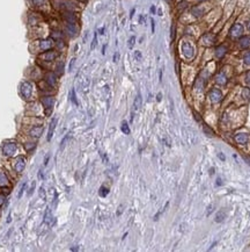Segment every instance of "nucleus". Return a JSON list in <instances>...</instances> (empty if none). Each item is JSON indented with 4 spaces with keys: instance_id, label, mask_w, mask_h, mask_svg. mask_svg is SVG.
Here are the masks:
<instances>
[{
    "instance_id": "c85d7f7f",
    "label": "nucleus",
    "mask_w": 250,
    "mask_h": 252,
    "mask_svg": "<svg viewBox=\"0 0 250 252\" xmlns=\"http://www.w3.org/2000/svg\"><path fill=\"white\" fill-rule=\"evenodd\" d=\"M39 198L42 200H45V192H44V188L43 187L39 188Z\"/></svg>"
},
{
    "instance_id": "6ab92c4d",
    "label": "nucleus",
    "mask_w": 250,
    "mask_h": 252,
    "mask_svg": "<svg viewBox=\"0 0 250 252\" xmlns=\"http://www.w3.org/2000/svg\"><path fill=\"white\" fill-rule=\"evenodd\" d=\"M51 218H52V215H51V211H50L49 208H46V211L44 214V223H48L49 224L51 222Z\"/></svg>"
},
{
    "instance_id": "7ed1b4c3",
    "label": "nucleus",
    "mask_w": 250,
    "mask_h": 252,
    "mask_svg": "<svg viewBox=\"0 0 250 252\" xmlns=\"http://www.w3.org/2000/svg\"><path fill=\"white\" fill-rule=\"evenodd\" d=\"M208 96H210V99H211V101H212L213 103H218L222 100V93H221V91L218 90V88H212V90L210 91Z\"/></svg>"
},
{
    "instance_id": "473e14b6",
    "label": "nucleus",
    "mask_w": 250,
    "mask_h": 252,
    "mask_svg": "<svg viewBox=\"0 0 250 252\" xmlns=\"http://www.w3.org/2000/svg\"><path fill=\"white\" fill-rule=\"evenodd\" d=\"M134 56H136L137 61H140V59H141V52H140V51H136V52H134Z\"/></svg>"
},
{
    "instance_id": "49530a36",
    "label": "nucleus",
    "mask_w": 250,
    "mask_h": 252,
    "mask_svg": "<svg viewBox=\"0 0 250 252\" xmlns=\"http://www.w3.org/2000/svg\"><path fill=\"white\" fill-rule=\"evenodd\" d=\"M119 57V55L118 54H115V57H114V62H117V58Z\"/></svg>"
},
{
    "instance_id": "f704fd0d",
    "label": "nucleus",
    "mask_w": 250,
    "mask_h": 252,
    "mask_svg": "<svg viewBox=\"0 0 250 252\" xmlns=\"http://www.w3.org/2000/svg\"><path fill=\"white\" fill-rule=\"evenodd\" d=\"M246 81L248 84H250V71H248L246 74Z\"/></svg>"
},
{
    "instance_id": "3c124183",
    "label": "nucleus",
    "mask_w": 250,
    "mask_h": 252,
    "mask_svg": "<svg viewBox=\"0 0 250 252\" xmlns=\"http://www.w3.org/2000/svg\"><path fill=\"white\" fill-rule=\"evenodd\" d=\"M161 93H160V94H158V101H161Z\"/></svg>"
},
{
    "instance_id": "aec40b11",
    "label": "nucleus",
    "mask_w": 250,
    "mask_h": 252,
    "mask_svg": "<svg viewBox=\"0 0 250 252\" xmlns=\"http://www.w3.org/2000/svg\"><path fill=\"white\" fill-rule=\"evenodd\" d=\"M121 129H122V131H123L125 135H129L130 134V128H129V124H128V122H125V121H124V122L122 123Z\"/></svg>"
},
{
    "instance_id": "8fccbe9b",
    "label": "nucleus",
    "mask_w": 250,
    "mask_h": 252,
    "mask_svg": "<svg viewBox=\"0 0 250 252\" xmlns=\"http://www.w3.org/2000/svg\"><path fill=\"white\" fill-rule=\"evenodd\" d=\"M247 27H248V30L250 31V20L248 21V23H247Z\"/></svg>"
},
{
    "instance_id": "bb28decb",
    "label": "nucleus",
    "mask_w": 250,
    "mask_h": 252,
    "mask_svg": "<svg viewBox=\"0 0 250 252\" xmlns=\"http://www.w3.org/2000/svg\"><path fill=\"white\" fill-rule=\"evenodd\" d=\"M71 101H72L74 105H78V100H76V91H74V90H72V91H71Z\"/></svg>"
},
{
    "instance_id": "0eeeda50",
    "label": "nucleus",
    "mask_w": 250,
    "mask_h": 252,
    "mask_svg": "<svg viewBox=\"0 0 250 252\" xmlns=\"http://www.w3.org/2000/svg\"><path fill=\"white\" fill-rule=\"evenodd\" d=\"M26 167V159L23 158V157H19V158H16L15 161V164H14V168H15V171L18 173H21V172L24 170Z\"/></svg>"
},
{
    "instance_id": "2eb2a0df",
    "label": "nucleus",
    "mask_w": 250,
    "mask_h": 252,
    "mask_svg": "<svg viewBox=\"0 0 250 252\" xmlns=\"http://www.w3.org/2000/svg\"><path fill=\"white\" fill-rule=\"evenodd\" d=\"M45 81L50 86H53V85H56V83H57V77H56V74L53 72H50L45 76Z\"/></svg>"
},
{
    "instance_id": "603ef678",
    "label": "nucleus",
    "mask_w": 250,
    "mask_h": 252,
    "mask_svg": "<svg viewBox=\"0 0 250 252\" xmlns=\"http://www.w3.org/2000/svg\"><path fill=\"white\" fill-rule=\"evenodd\" d=\"M106 48H107V46H104L103 47V49H102V54L104 55V52H106Z\"/></svg>"
},
{
    "instance_id": "c756f323",
    "label": "nucleus",
    "mask_w": 250,
    "mask_h": 252,
    "mask_svg": "<svg viewBox=\"0 0 250 252\" xmlns=\"http://www.w3.org/2000/svg\"><path fill=\"white\" fill-rule=\"evenodd\" d=\"M96 43H97V37H96V34L94 35V38H93V42H91V49H95V47H96Z\"/></svg>"
},
{
    "instance_id": "79ce46f5",
    "label": "nucleus",
    "mask_w": 250,
    "mask_h": 252,
    "mask_svg": "<svg viewBox=\"0 0 250 252\" xmlns=\"http://www.w3.org/2000/svg\"><path fill=\"white\" fill-rule=\"evenodd\" d=\"M99 34L100 35H103V34H104V28H103V27L100 28V29H99Z\"/></svg>"
},
{
    "instance_id": "20e7f679",
    "label": "nucleus",
    "mask_w": 250,
    "mask_h": 252,
    "mask_svg": "<svg viewBox=\"0 0 250 252\" xmlns=\"http://www.w3.org/2000/svg\"><path fill=\"white\" fill-rule=\"evenodd\" d=\"M182 51H183V55L185 56V58H192L193 55H195V49H193V47L190 44L189 42H184L182 44Z\"/></svg>"
},
{
    "instance_id": "864d4df0",
    "label": "nucleus",
    "mask_w": 250,
    "mask_h": 252,
    "mask_svg": "<svg viewBox=\"0 0 250 252\" xmlns=\"http://www.w3.org/2000/svg\"><path fill=\"white\" fill-rule=\"evenodd\" d=\"M9 222H11V215L8 216V220H7V223H9Z\"/></svg>"
},
{
    "instance_id": "9b49d317",
    "label": "nucleus",
    "mask_w": 250,
    "mask_h": 252,
    "mask_svg": "<svg viewBox=\"0 0 250 252\" xmlns=\"http://www.w3.org/2000/svg\"><path fill=\"white\" fill-rule=\"evenodd\" d=\"M216 84H219V85H226L228 81L227 76H226L224 72H219L216 76Z\"/></svg>"
},
{
    "instance_id": "4468645a",
    "label": "nucleus",
    "mask_w": 250,
    "mask_h": 252,
    "mask_svg": "<svg viewBox=\"0 0 250 252\" xmlns=\"http://www.w3.org/2000/svg\"><path fill=\"white\" fill-rule=\"evenodd\" d=\"M42 133H43V127H42V126H39V127L35 126L34 128H31V130H30V133H29V134H30V136H33V137L38 138V137H41Z\"/></svg>"
},
{
    "instance_id": "09e8293b",
    "label": "nucleus",
    "mask_w": 250,
    "mask_h": 252,
    "mask_svg": "<svg viewBox=\"0 0 250 252\" xmlns=\"http://www.w3.org/2000/svg\"><path fill=\"white\" fill-rule=\"evenodd\" d=\"M216 185H218V186H220V185H221V179L216 180Z\"/></svg>"
},
{
    "instance_id": "37998d69",
    "label": "nucleus",
    "mask_w": 250,
    "mask_h": 252,
    "mask_svg": "<svg viewBox=\"0 0 250 252\" xmlns=\"http://www.w3.org/2000/svg\"><path fill=\"white\" fill-rule=\"evenodd\" d=\"M34 187H35V183H33V185H31V188H30V191H29V194H31V193H33V191H34Z\"/></svg>"
},
{
    "instance_id": "e433bc0d",
    "label": "nucleus",
    "mask_w": 250,
    "mask_h": 252,
    "mask_svg": "<svg viewBox=\"0 0 250 252\" xmlns=\"http://www.w3.org/2000/svg\"><path fill=\"white\" fill-rule=\"evenodd\" d=\"M5 202V195L4 194H0V206Z\"/></svg>"
},
{
    "instance_id": "c03bdc74",
    "label": "nucleus",
    "mask_w": 250,
    "mask_h": 252,
    "mask_svg": "<svg viewBox=\"0 0 250 252\" xmlns=\"http://www.w3.org/2000/svg\"><path fill=\"white\" fill-rule=\"evenodd\" d=\"M151 13H152V14H154V13H155V6H152V7H151Z\"/></svg>"
},
{
    "instance_id": "39448f33",
    "label": "nucleus",
    "mask_w": 250,
    "mask_h": 252,
    "mask_svg": "<svg viewBox=\"0 0 250 252\" xmlns=\"http://www.w3.org/2000/svg\"><path fill=\"white\" fill-rule=\"evenodd\" d=\"M31 93H33V87H31V85L26 81V83H23L22 86H21V94L24 99H29L31 96Z\"/></svg>"
},
{
    "instance_id": "f8f14e48",
    "label": "nucleus",
    "mask_w": 250,
    "mask_h": 252,
    "mask_svg": "<svg viewBox=\"0 0 250 252\" xmlns=\"http://www.w3.org/2000/svg\"><path fill=\"white\" fill-rule=\"evenodd\" d=\"M235 141L239 144H246L249 141V136L247 134H236L235 135Z\"/></svg>"
},
{
    "instance_id": "ddd939ff",
    "label": "nucleus",
    "mask_w": 250,
    "mask_h": 252,
    "mask_svg": "<svg viewBox=\"0 0 250 252\" xmlns=\"http://www.w3.org/2000/svg\"><path fill=\"white\" fill-rule=\"evenodd\" d=\"M57 118H55L51 121V123H50V127H49V131H48V141H51V138H52V135H53V131H55V129H56V126H57Z\"/></svg>"
},
{
    "instance_id": "a18cd8bd",
    "label": "nucleus",
    "mask_w": 250,
    "mask_h": 252,
    "mask_svg": "<svg viewBox=\"0 0 250 252\" xmlns=\"http://www.w3.org/2000/svg\"><path fill=\"white\" fill-rule=\"evenodd\" d=\"M49 158H50V156L48 155V156H46V158H45V161H44V165L48 164V162H49Z\"/></svg>"
},
{
    "instance_id": "2f4dec72",
    "label": "nucleus",
    "mask_w": 250,
    "mask_h": 252,
    "mask_svg": "<svg viewBox=\"0 0 250 252\" xmlns=\"http://www.w3.org/2000/svg\"><path fill=\"white\" fill-rule=\"evenodd\" d=\"M34 1V5H36V6H41V5L44 4V0H33Z\"/></svg>"
},
{
    "instance_id": "f257e3e1",
    "label": "nucleus",
    "mask_w": 250,
    "mask_h": 252,
    "mask_svg": "<svg viewBox=\"0 0 250 252\" xmlns=\"http://www.w3.org/2000/svg\"><path fill=\"white\" fill-rule=\"evenodd\" d=\"M243 26L241 23H234L233 25V27L231 28V30H229V36L231 38H240L241 36L243 35Z\"/></svg>"
},
{
    "instance_id": "72a5a7b5",
    "label": "nucleus",
    "mask_w": 250,
    "mask_h": 252,
    "mask_svg": "<svg viewBox=\"0 0 250 252\" xmlns=\"http://www.w3.org/2000/svg\"><path fill=\"white\" fill-rule=\"evenodd\" d=\"M242 158H243V159H244V162H246L247 164H248V165H249V166H250V157H248V156H244V155H243V156H242Z\"/></svg>"
},
{
    "instance_id": "a878e982",
    "label": "nucleus",
    "mask_w": 250,
    "mask_h": 252,
    "mask_svg": "<svg viewBox=\"0 0 250 252\" xmlns=\"http://www.w3.org/2000/svg\"><path fill=\"white\" fill-rule=\"evenodd\" d=\"M243 62L246 65H250V50L243 55Z\"/></svg>"
},
{
    "instance_id": "b1692460",
    "label": "nucleus",
    "mask_w": 250,
    "mask_h": 252,
    "mask_svg": "<svg viewBox=\"0 0 250 252\" xmlns=\"http://www.w3.org/2000/svg\"><path fill=\"white\" fill-rule=\"evenodd\" d=\"M242 98H244V99H249L250 98V88L249 87H244L242 90Z\"/></svg>"
},
{
    "instance_id": "4be33fe9",
    "label": "nucleus",
    "mask_w": 250,
    "mask_h": 252,
    "mask_svg": "<svg viewBox=\"0 0 250 252\" xmlns=\"http://www.w3.org/2000/svg\"><path fill=\"white\" fill-rule=\"evenodd\" d=\"M134 109H139L140 108V106H141V96L140 94H138L137 96V98H136V100H134Z\"/></svg>"
},
{
    "instance_id": "4c0bfd02",
    "label": "nucleus",
    "mask_w": 250,
    "mask_h": 252,
    "mask_svg": "<svg viewBox=\"0 0 250 252\" xmlns=\"http://www.w3.org/2000/svg\"><path fill=\"white\" fill-rule=\"evenodd\" d=\"M175 37V26H171V38L174 40Z\"/></svg>"
},
{
    "instance_id": "f3484780",
    "label": "nucleus",
    "mask_w": 250,
    "mask_h": 252,
    "mask_svg": "<svg viewBox=\"0 0 250 252\" xmlns=\"http://www.w3.org/2000/svg\"><path fill=\"white\" fill-rule=\"evenodd\" d=\"M203 130H204L205 135H207L208 137H213V136H214V131H213L208 126H206V124L203 126Z\"/></svg>"
},
{
    "instance_id": "9d476101",
    "label": "nucleus",
    "mask_w": 250,
    "mask_h": 252,
    "mask_svg": "<svg viewBox=\"0 0 250 252\" xmlns=\"http://www.w3.org/2000/svg\"><path fill=\"white\" fill-rule=\"evenodd\" d=\"M239 46L241 49H248L250 47V36H241L239 38Z\"/></svg>"
},
{
    "instance_id": "5fc2aeb1",
    "label": "nucleus",
    "mask_w": 250,
    "mask_h": 252,
    "mask_svg": "<svg viewBox=\"0 0 250 252\" xmlns=\"http://www.w3.org/2000/svg\"><path fill=\"white\" fill-rule=\"evenodd\" d=\"M203 1H206V0H198V3H203Z\"/></svg>"
},
{
    "instance_id": "dca6fc26",
    "label": "nucleus",
    "mask_w": 250,
    "mask_h": 252,
    "mask_svg": "<svg viewBox=\"0 0 250 252\" xmlns=\"http://www.w3.org/2000/svg\"><path fill=\"white\" fill-rule=\"evenodd\" d=\"M56 56H57V55H56V52H53V51H49V52H45V54H43L41 56L42 58H43V59H45V61H53V59H55V58H56Z\"/></svg>"
},
{
    "instance_id": "ea45409f",
    "label": "nucleus",
    "mask_w": 250,
    "mask_h": 252,
    "mask_svg": "<svg viewBox=\"0 0 250 252\" xmlns=\"http://www.w3.org/2000/svg\"><path fill=\"white\" fill-rule=\"evenodd\" d=\"M74 62H76V58H73L72 61H71V63H70V70H72L73 65H74Z\"/></svg>"
},
{
    "instance_id": "a211bd4d",
    "label": "nucleus",
    "mask_w": 250,
    "mask_h": 252,
    "mask_svg": "<svg viewBox=\"0 0 250 252\" xmlns=\"http://www.w3.org/2000/svg\"><path fill=\"white\" fill-rule=\"evenodd\" d=\"M214 42V36L212 34H206L204 36V44H212Z\"/></svg>"
},
{
    "instance_id": "f03ea898",
    "label": "nucleus",
    "mask_w": 250,
    "mask_h": 252,
    "mask_svg": "<svg viewBox=\"0 0 250 252\" xmlns=\"http://www.w3.org/2000/svg\"><path fill=\"white\" fill-rule=\"evenodd\" d=\"M16 149H18V145L14 142H9V143H6V144L3 146V152H4L5 156L11 157L15 153Z\"/></svg>"
},
{
    "instance_id": "cd10ccee",
    "label": "nucleus",
    "mask_w": 250,
    "mask_h": 252,
    "mask_svg": "<svg viewBox=\"0 0 250 252\" xmlns=\"http://www.w3.org/2000/svg\"><path fill=\"white\" fill-rule=\"evenodd\" d=\"M134 42H136V37L134 36H132V37L129 40V48L130 49H132L133 46H134Z\"/></svg>"
},
{
    "instance_id": "c9c22d12",
    "label": "nucleus",
    "mask_w": 250,
    "mask_h": 252,
    "mask_svg": "<svg viewBox=\"0 0 250 252\" xmlns=\"http://www.w3.org/2000/svg\"><path fill=\"white\" fill-rule=\"evenodd\" d=\"M193 115H195V118L199 122V121H201V116H199V114H198L197 112H193Z\"/></svg>"
},
{
    "instance_id": "6e6552de",
    "label": "nucleus",
    "mask_w": 250,
    "mask_h": 252,
    "mask_svg": "<svg viewBox=\"0 0 250 252\" xmlns=\"http://www.w3.org/2000/svg\"><path fill=\"white\" fill-rule=\"evenodd\" d=\"M227 47L224 46V44H221V46L216 47V51H214V54H216V57L221 59V58L225 57V55L227 54Z\"/></svg>"
},
{
    "instance_id": "7c9ffc66",
    "label": "nucleus",
    "mask_w": 250,
    "mask_h": 252,
    "mask_svg": "<svg viewBox=\"0 0 250 252\" xmlns=\"http://www.w3.org/2000/svg\"><path fill=\"white\" fill-rule=\"evenodd\" d=\"M26 186H27V184H23V185H22V187H21V189H20V193H19V199L22 196L23 192H24V189H26Z\"/></svg>"
},
{
    "instance_id": "58836bf2",
    "label": "nucleus",
    "mask_w": 250,
    "mask_h": 252,
    "mask_svg": "<svg viewBox=\"0 0 250 252\" xmlns=\"http://www.w3.org/2000/svg\"><path fill=\"white\" fill-rule=\"evenodd\" d=\"M218 157H219L220 159H221V161H225V159H226V157H225V155H222V153L220 152V153H218Z\"/></svg>"
},
{
    "instance_id": "de8ad7c7",
    "label": "nucleus",
    "mask_w": 250,
    "mask_h": 252,
    "mask_svg": "<svg viewBox=\"0 0 250 252\" xmlns=\"http://www.w3.org/2000/svg\"><path fill=\"white\" fill-rule=\"evenodd\" d=\"M134 11H136L134 8H133L132 11H131V13H130V18H132V16H133V14H134Z\"/></svg>"
},
{
    "instance_id": "423d86ee",
    "label": "nucleus",
    "mask_w": 250,
    "mask_h": 252,
    "mask_svg": "<svg viewBox=\"0 0 250 252\" xmlns=\"http://www.w3.org/2000/svg\"><path fill=\"white\" fill-rule=\"evenodd\" d=\"M42 103L44 105V108L48 109L46 111V115H49L53 107V105H55V98H52V96H44L42 99Z\"/></svg>"
},
{
    "instance_id": "a19ab883",
    "label": "nucleus",
    "mask_w": 250,
    "mask_h": 252,
    "mask_svg": "<svg viewBox=\"0 0 250 252\" xmlns=\"http://www.w3.org/2000/svg\"><path fill=\"white\" fill-rule=\"evenodd\" d=\"M151 23H152V33H154V30H155V29H154V26H155V25H154V20L153 19L151 20Z\"/></svg>"
},
{
    "instance_id": "412c9836",
    "label": "nucleus",
    "mask_w": 250,
    "mask_h": 252,
    "mask_svg": "<svg viewBox=\"0 0 250 252\" xmlns=\"http://www.w3.org/2000/svg\"><path fill=\"white\" fill-rule=\"evenodd\" d=\"M225 216H226V215H225V213L222 211V210H221V211H219V213L216 215V222H218V223L222 222L225 220Z\"/></svg>"
},
{
    "instance_id": "5701e85b",
    "label": "nucleus",
    "mask_w": 250,
    "mask_h": 252,
    "mask_svg": "<svg viewBox=\"0 0 250 252\" xmlns=\"http://www.w3.org/2000/svg\"><path fill=\"white\" fill-rule=\"evenodd\" d=\"M8 184V180L3 172H0V186H5Z\"/></svg>"
},
{
    "instance_id": "1a4fd4ad",
    "label": "nucleus",
    "mask_w": 250,
    "mask_h": 252,
    "mask_svg": "<svg viewBox=\"0 0 250 252\" xmlns=\"http://www.w3.org/2000/svg\"><path fill=\"white\" fill-rule=\"evenodd\" d=\"M204 8L201 7V6H199V5H197V6H195V7H192V9H191V14H192L196 19H199V18H201V16L204 15Z\"/></svg>"
},
{
    "instance_id": "393cba45",
    "label": "nucleus",
    "mask_w": 250,
    "mask_h": 252,
    "mask_svg": "<svg viewBox=\"0 0 250 252\" xmlns=\"http://www.w3.org/2000/svg\"><path fill=\"white\" fill-rule=\"evenodd\" d=\"M99 194H100V196H107V195L109 194V189L107 187H104V186H102V187L100 188V192H99Z\"/></svg>"
}]
</instances>
